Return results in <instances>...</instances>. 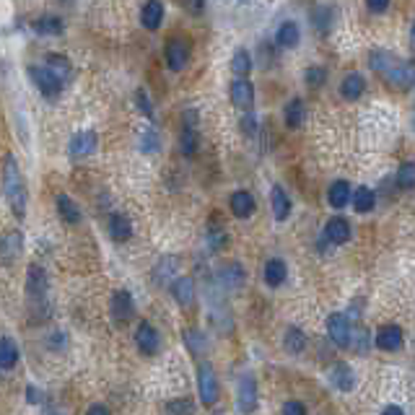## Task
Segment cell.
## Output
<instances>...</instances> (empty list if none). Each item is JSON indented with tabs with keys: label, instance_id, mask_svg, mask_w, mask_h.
<instances>
[{
	"label": "cell",
	"instance_id": "obj_46",
	"mask_svg": "<svg viewBox=\"0 0 415 415\" xmlns=\"http://www.w3.org/2000/svg\"><path fill=\"white\" fill-rule=\"evenodd\" d=\"M369 11L371 13H382V11H387V3H369Z\"/></svg>",
	"mask_w": 415,
	"mask_h": 415
},
{
	"label": "cell",
	"instance_id": "obj_44",
	"mask_svg": "<svg viewBox=\"0 0 415 415\" xmlns=\"http://www.w3.org/2000/svg\"><path fill=\"white\" fill-rule=\"evenodd\" d=\"M86 415H109V410L104 407V405H91V407H88V413H86Z\"/></svg>",
	"mask_w": 415,
	"mask_h": 415
},
{
	"label": "cell",
	"instance_id": "obj_3",
	"mask_svg": "<svg viewBox=\"0 0 415 415\" xmlns=\"http://www.w3.org/2000/svg\"><path fill=\"white\" fill-rule=\"evenodd\" d=\"M26 291L34 309H44V296H47V273L39 265H29L26 273Z\"/></svg>",
	"mask_w": 415,
	"mask_h": 415
},
{
	"label": "cell",
	"instance_id": "obj_10",
	"mask_svg": "<svg viewBox=\"0 0 415 415\" xmlns=\"http://www.w3.org/2000/svg\"><path fill=\"white\" fill-rule=\"evenodd\" d=\"M231 102L239 109H249L252 102H255V86L249 84L247 78H236L234 84H231Z\"/></svg>",
	"mask_w": 415,
	"mask_h": 415
},
{
	"label": "cell",
	"instance_id": "obj_6",
	"mask_svg": "<svg viewBox=\"0 0 415 415\" xmlns=\"http://www.w3.org/2000/svg\"><path fill=\"white\" fill-rule=\"evenodd\" d=\"M135 342H138V348L143 353L153 356V353H159V348H161V335L156 332V327H153V325H148V322H140L138 332H135Z\"/></svg>",
	"mask_w": 415,
	"mask_h": 415
},
{
	"label": "cell",
	"instance_id": "obj_31",
	"mask_svg": "<svg viewBox=\"0 0 415 415\" xmlns=\"http://www.w3.org/2000/svg\"><path fill=\"white\" fill-rule=\"evenodd\" d=\"M34 29L39 34H63V21L60 16H39L34 21Z\"/></svg>",
	"mask_w": 415,
	"mask_h": 415
},
{
	"label": "cell",
	"instance_id": "obj_38",
	"mask_svg": "<svg viewBox=\"0 0 415 415\" xmlns=\"http://www.w3.org/2000/svg\"><path fill=\"white\" fill-rule=\"evenodd\" d=\"M184 340H187V345H190V351L195 353V356H200V353L205 351V338H202V332L187 330V335H184Z\"/></svg>",
	"mask_w": 415,
	"mask_h": 415
},
{
	"label": "cell",
	"instance_id": "obj_35",
	"mask_svg": "<svg viewBox=\"0 0 415 415\" xmlns=\"http://www.w3.org/2000/svg\"><path fill=\"white\" fill-rule=\"evenodd\" d=\"M224 283H226V288H239L242 283H244V270H242V265H229V267H224Z\"/></svg>",
	"mask_w": 415,
	"mask_h": 415
},
{
	"label": "cell",
	"instance_id": "obj_33",
	"mask_svg": "<svg viewBox=\"0 0 415 415\" xmlns=\"http://www.w3.org/2000/svg\"><path fill=\"white\" fill-rule=\"evenodd\" d=\"M311 19H314V23H317V29H320L322 34H327L330 32L332 19H335V11H332L330 6H320V8H314Z\"/></svg>",
	"mask_w": 415,
	"mask_h": 415
},
{
	"label": "cell",
	"instance_id": "obj_7",
	"mask_svg": "<svg viewBox=\"0 0 415 415\" xmlns=\"http://www.w3.org/2000/svg\"><path fill=\"white\" fill-rule=\"evenodd\" d=\"M164 57H166V65H169L171 70H182L187 60H190V47L184 39H171L166 44V50H164Z\"/></svg>",
	"mask_w": 415,
	"mask_h": 415
},
{
	"label": "cell",
	"instance_id": "obj_45",
	"mask_svg": "<svg viewBox=\"0 0 415 415\" xmlns=\"http://www.w3.org/2000/svg\"><path fill=\"white\" fill-rule=\"evenodd\" d=\"M382 415H405V413H403V407H397V405H387Z\"/></svg>",
	"mask_w": 415,
	"mask_h": 415
},
{
	"label": "cell",
	"instance_id": "obj_34",
	"mask_svg": "<svg viewBox=\"0 0 415 415\" xmlns=\"http://www.w3.org/2000/svg\"><path fill=\"white\" fill-rule=\"evenodd\" d=\"M397 184L403 190H413L415 187V164L413 161H405L403 166L397 169Z\"/></svg>",
	"mask_w": 415,
	"mask_h": 415
},
{
	"label": "cell",
	"instance_id": "obj_15",
	"mask_svg": "<svg viewBox=\"0 0 415 415\" xmlns=\"http://www.w3.org/2000/svg\"><path fill=\"white\" fill-rule=\"evenodd\" d=\"M286 276H288V267L283 260H278V257H273V260H267L265 262V270H262V278H265V283L270 288L280 286V283H286Z\"/></svg>",
	"mask_w": 415,
	"mask_h": 415
},
{
	"label": "cell",
	"instance_id": "obj_25",
	"mask_svg": "<svg viewBox=\"0 0 415 415\" xmlns=\"http://www.w3.org/2000/svg\"><path fill=\"white\" fill-rule=\"evenodd\" d=\"M363 88H366L363 75L361 73H348L340 84V94L345 96V99H358V96L363 94Z\"/></svg>",
	"mask_w": 415,
	"mask_h": 415
},
{
	"label": "cell",
	"instance_id": "obj_20",
	"mask_svg": "<svg viewBox=\"0 0 415 415\" xmlns=\"http://www.w3.org/2000/svg\"><path fill=\"white\" fill-rule=\"evenodd\" d=\"M327 202H330L332 208H345L351 202V184L345 180L332 182L330 190H327Z\"/></svg>",
	"mask_w": 415,
	"mask_h": 415
},
{
	"label": "cell",
	"instance_id": "obj_16",
	"mask_svg": "<svg viewBox=\"0 0 415 415\" xmlns=\"http://www.w3.org/2000/svg\"><path fill=\"white\" fill-rule=\"evenodd\" d=\"M229 205H231V213H234L236 218H247V215L255 213V197L244 190L234 192L231 200H229Z\"/></svg>",
	"mask_w": 415,
	"mask_h": 415
},
{
	"label": "cell",
	"instance_id": "obj_1",
	"mask_svg": "<svg viewBox=\"0 0 415 415\" xmlns=\"http://www.w3.org/2000/svg\"><path fill=\"white\" fill-rule=\"evenodd\" d=\"M3 192H6V200L11 205L13 215L23 218V213H26V187H23L19 164H16L11 153L6 156V164H3Z\"/></svg>",
	"mask_w": 415,
	"mask_h": 415
},
{
	"label": "cell",
	"instance_id": "obj_2",
	"mask_svg": "<svg viewBox=\"0 0 415 415\" xmlns=\"http://www.w3.org/2000/svg\"><path fill=\"white\" fill-rule=\"evenodd\" d=\"M197 389H200V400L202 405H215L218 403V376H215L213 366L211 363H200L197 369Z\"/></svg>",
	"mask_w": 415,
	"mask_h": 415
},
{
	"label": "cell",
	"instance_id": "obj_5",
	"mask_svg": "<svg viewBox=\"0 0 415 415\" xmlns=\"http://www.w3.org/2000/svg\"><path fill=\"white\" fill-rule=\"evenodd\" d=\"M327 335H330V340L338 345V348H348L351 345V322L345 314H330L327 317Z\"/></svg>",
	"mask_w": 415,
	"mask_h": 415
},
{
	"label": "cell",
	"instance_id": "obj_19",
	"mask_svg": "<svg viewBox=\"0 0 415 415\" xmlns=\"http://www.w3.org/2000/svg\"><path fill=\"white\" fill-rule=\"evenodd\" d=\"M171 296L177 298V304H182V307H190L192 296H195V283H192V278H187V276L177 278V280L171 283Z\"/></svg>",
	"mask_w": 415,
	"mask_h": 415
},
{
	"label": "cell",
	"instance_id": "obj_11",
	"mask_svg": "<svg viewBox=\"0 0 415 415\" xmlns=\"http://www.w3.org/2000/svg\"><path fill=\"white\" fill-rule=\"evenodd\" d=\"M325 236H327L330 244H345L351 239V224L345 218H340V215H335L325 226Z\"/></svg>",
	"mask_w": 415,
	"mask_h": 415
},
{
	"label": "cell",
	"instance_id": "obj_39",
	"mask_svg": "<svg viewBox=\"0 0 415 415\" xmlns=\"http://www.w3.org/2000/svg\"><path fill=\"white\" fill-rule=\"evenodd\" d=\"M304 78H307L309 86H322L325 81H327V70H325V68H320V65H314V68H307Z\"/></svg>",
	"mask_w": 415,
	"mask_h": 415
},
{
	"label": "cell",
	"instance_id": "obj_27",
	"mask_svg": "<svg viewBox=\"0 0 415 415\" xmlns=\"http://www.w3.org/2000/svg\"><path fill=\"white\" fill-rule=\"evenodd\" d=\"M57 211H60L65 224H78L81 221V208L68 195H57Z\"/></svg>",
	"mask_w": 415,
	"mask_h": 415
},
{
	"label": "cell",
	"instance_id": "obj_47",
	"mask_svg": "<svg viewBox=\"0 0 415 415\" xmlns=\"http://www.w3.org/2000/svg\"><path fill=\"white\" fill-rule=\"evenodd\" d=\"M29 403H39V392L34 387H29Z\"/></svg>",
	"mask_w": 415,
	"mask_h": 415
},
{
	"label": "cell",
	"instance_id": "obj_18",
	"mask_svg": "<svg viewBox=\"0 0 415 415\" xmlns=\"http://www.w3.org/2000/svg\"><path fill=\"white\" fill-rule=\"evenodd\" d=\"M109 236L115 242H128L133 236V224L128 221V215L122 213H112L109 215Z\"/></svg>",
	"mask_w": 415,
	"mask_h": 415
},
{
	"label": "cell",
	"instance_id": "obj_14",
	"mask_svg": "<svg viewBox=\"0 0 415 415\" xmlns=\"http://www.w3.org/2000/svg\"><path fill=\"white\" fill-rule=\"evenodd\" d=\"M21 249H23V236L19 231H11V234H6L0 239V260L3 262H13Z\"/></svg>",
	"mask_w": 415,
	"mask_h": 415
},
{
	"label": "cell",
	"instance_id": "obj_21",
	"mask_svg": "<svg viewBox=\"0 0 415 415\" xmlns=\"http://www.w3.org/2000/svg\"><path fill=\"white\" fill-rule=\"evenodd\" d=\"M330 379L332 384L338 387V389H342V392H351L353 384H356V379H353V369L348 366V363H335L330 371Z\"/></svg>",
	"mask_w": 415,
	"mask_h": 415
},
{
	"label": "cell",
	"instance_id": "obj_24",
	"mask_svg": "<svg viewBox=\"0 0 415 415\" xmlns=\"http://www.w3.org/2000/svg\"><path fill=\"white\" fill-rule=\"evenodd\" d=\"M19 363V348L11 338H0V369L8 371Z\"/></svg>",
	"mask_w": 415,
	"mask_h": 415
},
{
	"label": "cell",
	"instance_id": "obj_30",
	"mask_svg": "<svg viewBox=\"0 0 415 415\" xmlns=\"http://www.w3.org/2000/svg\"><path fill=\"white\" fill-rule=\"evenodd\" d=\"M44 68H47L50 73L57 75L60 81H65V73L70 70V63H68V57H65V55L52 52V55H47V63H44Z\"/></svg>",
	"mask_w": 415,
	"mask_h": 415
},
{
	"label": "cell",
	"instance_id": "obj_41",
	"mask_svg": "<svg viewBox=\"0 0 415 415\" xmlns=\"http://www.w3.org/2000/svg\"><path fill=\"white\" fill-rule=\"evenodd\" d=\"M135 99H138V109L143 112V115H148V117H153V107H151V99L146 96V91L140 88L138 94H135Z\"/></svg>",
	"mask_w": 415,
	"mask_h": 415
},
{
	"label": "cell",
	"instance_id": "obj_17",
	"mask_svg": "<svg viewBox=\"0 0 415 415\" xmlns=\"http://www.w3.org/2000/svg\"><path fill=\"white\" fill-rule=\"evenodd\" d=\"M140 21H143V26H146V29L156 32V29L161 26V21H164V6H161V3H156V0L146 3V6L140 8Z\"/></svg>",
	"mask_w": 415,
	"mask_h": 415
},
{
	"label": "cell",
	"instance_id": "obj_37",
	"mask_svg": "<svg viewBox=\"0 0 415 415\" xmlns=\"http://www.w3.org/2000/svg\"><path fill=\"white\" fill-rule=\"evenodd\" d=\"M192 413H195L192 400H171L166 405V415H192Z\"/></svg>",
	"mask_w": 415,
	"mask_h": 415
},
{
	"label": "cell",
	"instance_id": "obj_48",
	"mask_svg": "<svg viewBox=\"0 0 415 415\" xmlns=\"http://www.w3.org/2000/svg\"><path fill=\"white\" fill-rule=\"evenodd\" d=\"M215 415H224V413H215Z\"/></svg>",
	"mask_w": 415,
	"mask_h": 415
},
{
	"label": "cell",
	"instance_id": "obj_42",
	"mask_svg": "<svg viewBox=\"0 0 415 415\" xmlns=\"http://www.w3.org/2000/svg\"><path fill=\"white\" fill-rule=\"evenodd\" d=\"M283 415H307V410H304V405L301 403L291 400V403L283 405Z\"/></svg>",
	"mask_w": 415,
	"mask_h": 415
},
{
	"label": "cell",
	"instance_id": "obj_28",
	"mask_svg": "<svg viewBox=\"0 0 415 415\" xmlns=\"http://www.w3.org/2000/svg\"><path fill=\"white\" fill-rule=\"evenodd\" d=\"M298 37H301V32H298L296 23L283 21V23H280V29H278V34H276V42L280 44V47H296Z\"/></svg>",
	"mask_w": 415,
	"mask_h": 415
},
{
	"label": "cell",
	"instance_id": "obj_23",
	"mask_svg": "<svg viewBox=\"0 0 415 415\" xmlns=\"http://www.w3.org/2000/svg\"><path fill=\"white\" fill-rule=\"evenodd\" d=\"M283 117H286L288 128H301V125H304V119H307V109H304V102H301V99H291V102L286 104V112H283Z\"/></svg>",
	"mask_w": 415,
	"mask_h": 415
},
{
	"label": "cell",
	"instance_id": "obj_32",
	"mask_svg": "<svg viewBox=\"0 0 415 415\" xmlns=\"http://www.w3.org/2000/svg\"><path fill=\"white\" fill-rule=\"evenodd\" d=\"M231 70L244 78V75L252 70V55L247 52V50H236L234 57H231Z\"/></svg>",
	"mask_w": 415,
	"mask_h": 415
},
{
	"label": "cell",
	"instance_id": "obj_29",
	"mask_svg": "<svg viewBox=\"0 0 415 415\" xmlns=\"http://www.w3.org/2000/svg\"><path fill=\"white\" fill-rule=\"evenodd\" d=\"M283 345H286L288 353H301L307 348V335L298 330V327H288L286 338H283Z\"/></svg>",
	"mask_w": 415,
	"mask_h": 415
},
{
	"label": "cell",
	"instance_id": "obj_40",
	"mask_svg": "<svg viewBox=\"0 0 415 415\" xmlns=\"http://www.w3.org/2000/svg\"><path fill=\"white\" fill-rule=\"evenodd\" d=\"M159 146H161L159 133H156V130L151 128L148 133L143 135V151H151V153H153V151H159Z\"/></svg>",
	"mask_w": 415,
	"mask_h": 415
},
{
	"label": "cell",
	"instance_id": "obj_36",
	"mask_svg": "<svg viewBox=\"0 0 415 415\" xmlns=\"http://www.w3.org/2000/svg\"><path fill=\"white\" fill-rule=\"evenodd\" d=\"M180 148L184 156H192V153H195V148H197V133L192 128H184L180 133Z\"/></svg>",
	"mask_w": 415,
	"mask_h": 415
},
{
	"label": "cell",
	"instance_id": "obj_26",
	"mask_svg": "<svg viewBox=\"0 0 415 415\" xmlns=\"http://www.w3.org/2000/svg\"><path fill=\"white\" fill-rule=\"evenodd\" d=\"M351 202L358 213H369L374 208V202H376V197H374L371 187H356V190L351 192Z\"/></svg>",
	"mask_w": 415,
	"mask_h": 415
},
{
	"label": "cell",
	"instance_id": "obj_13",
	"mask_svg": "<svg viewBox=\"0 0 415 415\" xmlns=\"http://www.w3.org/2000/svg\"><path fill=\"white\" fill-rule=\"evenodd\" d=\"M133 296H130L128 291H115V296H112V317L117 322H128L133 317Z\"/></svg>",
	"mask_w": 415,
	"mask_h": 415
},
{
	"label": "cell",
	"instance_id": "obj_12",
	"mask_svg": "<svg viewBox=\"0 0 415 415\" xmlns=\"http://www.w3.org/2000/svg\"><path fill=\"white\" fill-rule=\"evenodd\" d=\"M376 348H382V351H397L400 345H403V330L397 327V325H387L382 330L376 332Z\"/></svg>",
	"mask_w": 415,
	"mask_h": 415
},
{
	"label": "cell",
	"instance_id": "obj_43",
	"mask_svg": "<svg viewBox=\"0 0 415 415\" xmlns=\"http://www.w3.org/2000/svg\"><path fill=\"white\" fill-rule=\"evenodd\" d=\"M242 130H244V133H255V130H257V122H255V117H252V115H247V117L242 119Z\"/></svg>",
	"mask_w": 415,
	"mask_h": 415
},
{
	"label": "cell",
	"instance_id": "obj_4",
	"mask_svg": "<svg viewBox=\"0 0 415 415\" xmlns=\"http://www.w3.org/2000/svg\"><path fill=\"white\" fill-rule=\"evenodd\" d=\"M29 78H32L34 86H37L44 96H57L63 91V81L55 73H50L44 65H32V68H29Z\"/></svg>",
	"mask_w": 415,
	"mask_h": 415
},
{
	"label": "cell",
	"instance_id": "obj_22",
	"mask_svg": "<svg viewBox=\"0 0 415 415\" xmlns=\"http://www.w3.org/2000/svg\"><path fill=\"white\" fill-rule=\"evenodd\" d=\"M270 205H273V215H276L278 221H286L288 213H291V200H288L283 187H273V192H270Z\"/></svg>",
	"mask_w": 415,
	"mask_h": 415
},
{
	"label": "cell",
	"instance_id": "obj_9",
	"mask_svg": "<svg viewBox=\"0 0 415 415\" xmlns=\"http://www.w3.org/2000/svg\"><path fill=\"white\" fill-rule=\"evenodd\" d=\"M257 407V382L255 376H242L239 382V410L242 413H252Z\"/></svg>",
	"mask_w": 415,
	"mask_h": 415
},
{
	"label": "cell",
	"instance_id": "obj_8",
	"mask_svg": "<svg viewBox=\"0 0 415 415\" xmlns=\"http://www.w3.org/2000/svg\"><path fill=\"white\" fill-rule=\"evenodd\" d=\"M96 143H99V138H96L94 130H81V133H75L73 140H70V156L81 159V156H88V153H94Z\"/></svg>",
	"mask_w": 415,
	"mask_h": 415
}]
</instances>
